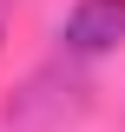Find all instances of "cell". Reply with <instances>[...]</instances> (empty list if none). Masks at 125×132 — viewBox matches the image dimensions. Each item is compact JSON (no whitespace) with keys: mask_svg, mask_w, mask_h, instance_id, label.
<instances>
[{"mask_svg":"<svg viewBox=\"0 0 125 132\" xmlns=\"http://www.w3.org/2000/svg\"><path fill=\"white\" fill-rule=\"evenodd\" d=\"M125 46V0H73L59 20V53L66 60H105Z\"/></svg>","mask_w":125,"mask_h":132,"instance_id":"2","label":"cell"},{"mask_svg":"<svg viewBox=\"0 0 125 132\" xmlns=\"http://www.w3.org/2000/svg\"><path fill=\"white\" fill-rule=\"evenodd\" d=\"M92 112V79L79 73V60H46L33 66L26 79L7 93V106H0V126L7 132H66L79 126V119Z\"/></svg>","mask_w":125,"mask_h":132,"instance_id":"1","label":"cell"}]
</instances>
